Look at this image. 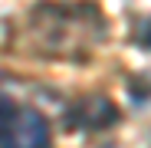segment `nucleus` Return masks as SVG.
I'll use <instances>...</instances> for the list:
<instances>
[{
	"label": "nucleus",
	"instance_id": "3",
	"mask_svg": "<svg viewBox=\"0 0 151 148\" xmlns=\"http://www.w3.org/2000/svg\"><path fill=\"white\" fill-rule=\"evenodd\" d=\"M13 109H17V105L10 102V99H7V95H0V132L7 129V122H10V115H13Z\"/></svg>",
	"mask_w": 151,
	"mask_h": 148
},
{
	"label": "nucleus",
	"instance_id": "1",
	"mask_svg": "<svg viewBox=\"0 0 151 148\" xmlns=\"http://www.w3.org/2000/svg\"><path fill=\"white\" fill-rule=\"evenodd\" d=\"M53 145V132L49 122L40 109L33 105H17L7 129L0 132V148H49Z\"/></svg>",
	"mask_w": 151,
	"mask_h": 148
},
{
	"label": "nucleus",
	"instance_id": "2",
	"mask_svg": "<svg viewBox=\"0 0 151 148\" xmlns=\"http://www.w3.org/2000/svg\"><path fill=\"white\" fill-rule=\"evenodd\" d=\"M79 112H82V125L86 129H105V125H112V122L118 118L115 105L109 102V99H102V95L79 102Z\"/></svg>",
	"mask_w": 151,
	"mask_h": 148
}]
</instances>
